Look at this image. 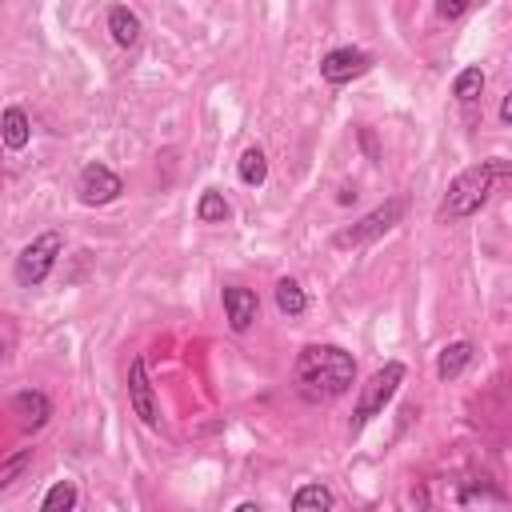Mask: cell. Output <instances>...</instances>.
I'll list each match as a JSON object with an SVG mask.
<instances>
[{"label":"cell","instance_id":"obj_1","mask_svg":"<svg viewBox=\"0 0 512 512\" xmlns=\"http://www.w3.org/2000/svg\"><path fill=\"white\" fill-rule=\"evenodd\" d=\"M356 384V356L340 344H304L292 360V388L308 404L348 396Z\"/></svg>","mask_w":512,"mask_h":512},{"label":"cell","instance_id":"obj_2","mask_svg":"<svg viewBox=\"0 0 512 512\" xmlns=\"http://www.w3.org/2000/svg\"><path fill=\"white\" fill-rule=\"evenodd\" d=\"M508 176H512V160H504V156H488V160L468 164L464 172H456L448 180V188L436 204V224H460V220L476 216L492 200L496 184Z\"/></svg>","mask_w":512,"mask_h":512},{"label":"cell","instance_id":"obj_3","mask_svg":"<svg viewBox=\"0 0 512 512\" xmlns=\"http://www.w3.org/2000/svg\"><path fill=\"white\" fill-rule=\"evenodd\" d=\"M404 376H408V368H404L400 360H388L384 368H376V372L368 376V384H360V396H356V408H352V424H348L352 436H360V432L392 404V396L400 392Z\"/></svg>","mask_w":512,"mask_h":512},{"label":"cell","instance_id":"obj_4","mask_svg":"<svg viewBox=\"0 0 512 512\" xmlns=\"http://www.w3.org/2000/svg\"><path fill=\"white\" fill-rule=\"evenodd\" d=\"M60 256H64V232H60V228L36 232V236L20 248L16 264H12L16 284H20V288H40V284L52 276V268L60 264Z\"/></svg>","mask_w":512,"mask_h":512},{"label":"cell","instance_id":"obj_5","mask_svg":"<svg viewBox=\"0 0 512 512\" xmlns=\"http://www.w3.org/2000/svg\"><path fill=\"white\" fill-rule=\"evenodd\" d=\"M404 196H388L384 204H376L372 212H364L360 220H352V224H344V228H336L332 232V248H364V244H372V240H380L384 232H392L396 224H400V216H404Z\"/></svg>","mask_w":512,"mask_h":512},{"label":"cell","instance_id":"obj_6","mask_svg":"<svg viewBox=\"0 0 512 512\" xmlns=\"http://www.w3.org/2000/svg\"><path fill=\"white\" fill-rule=\"evenodd\" d=\"M120 192H124L120 172H112V168L100 164V160H88V164L80 168V176H76V196H80V204H88V208H104V204L120 200Z\"/></svg>","mask_w":512,"mask_h":512},{"label":"cell","instance_id":"obj_7","mask_svg":"<svg viewBox=\"0 0 512 512\" xmlns=\"http://www.w3.org/2000/svg\"><path fill=\"white\" fill-rule=\"evenodd\" d=\"M372 68V52L364 48H352V44H340V48H328L320 56V80L340 88V84H352L356 76H364Z\"/></svg>","mask_w":512,"mask_h":512},{"label":"cell","instance_id":"obj_8","mask_svg":"<svg viewBox=\"0 0 512 512\" xmlns=\"http://www.w3.org/2000/svg\"><path fill=\"white\" fill-rule=\"evenodd\" d=\"M128 404L144 428H160V400H156V388L148 380L144 356H132V364H128Z\"/></svg>","mask_w":512,"mask_h":512},{"label":"cell","instance_id":"obj_9","mask_svg":"<svg viewBox=\"0 0 512 512\" xmlns=\"http://www.w3.org/2000/svg\"><path fill=\"white\" fill-rule=\"evenodd\" d=\"M220 304H224V320L236 336H248L260 320V296L244 284H224L220 288Z\"/></svg>","mask_w":512,"mask_h":512},{"label":"cell","instance_id":"obj_10","mask_svg":"<svg viewBox=\"0 0 512 512\" xmlns=\"http://www.w3.org/2000/svg\"><path fill=\"white\" fill-rule=\"evenodd\" d=\"M8 412L16 416V424H20L24 432H36V428H44V424L52 420V396L40 392V388H20V392L8 400Z\"/></svg>","mask_w":512,"mask_h":512},{"label":"cell","instance_id":"obj_11","mask_svg":"<svg viewBox=\"0 0 512 512\" xmlns=\"http://www.w3.org/2000/svg\"><path fill=\"white\" fill-rule=\"evenodd\" d=\"M0 144H4L8 152H24V148L32 144V120H28L24 108L8 104V108L0 112Z\"/></svg>","mask_w":512,"mask_h":512},{"label":"cell","instance_id":"obj_12","mask_svg":"<svg viewBox=\"0 0 512 512\" xmlns=\"http://www.w3.org/2000/svg\"><path fill=\"white\" fill-rule=\"evenodd\" d=\"M472 356H476V344L472 340H452V344H444L440 352H436V380H456V376H464V368L472 364Z\"/></svg>","mask_w":512,"mask_h":512},{"label":"cell","instance_id":"obj_13","mask_svg":"<svg viewBox=\"0 0 512 512\" xmlns=\"http://www.w3.org/2000/svg\"><path fill=\"white\" fill-rule=\"evenodd\" d=\"M140 32H144V24L128 4H112L108 8V36H112L116 48H132L140 40Z\"/></svg>","mask_w":512,"mask_h":512},{"label":"cell","instance_id":"obj_14","mask_svg":"<svg viewBox=\"0 0 512 512\" xmlns=\"http://www.w3.org/2000/svg\"><path fill=\"white\" fill-rule=\"evenodd\" d=\"M272 296H276L280 316H288V320H296V316H304V312H308V292H304V288H300V280H292V276H280V280H276V288H272Z\"/></svg>","mask_w":512,"mask_h":512},{"label":"cell","instance_id":"obj_15","mask_svg":"<svg viewBox=\"0 0 512 512\" xmlns=\"http://www.w3.org/2000/svg\"><path fill=\"white\" fill-rule=\"evenodd\" d=\"M484 84H488L484 68H480V64H464V68L456 72V80H452V96H456V104H476V100L484 96Z\"/></svg>","mask_w":512,"mask_h":512},{"label":"cell","instance_id":"obj_16","mask_svg":"<svg viewBox=\"0 0 512 512\" xmlns=\"http://www.w3.org/2000/svg\"><path fill=\"white\" fill-rule=\"evenodd\" d=\"M236 176H240V184H248V188H260V184L268 180V156H264L260 144H248V148L240 152V160H236Z\"/></svg>","mask_w":512,"mask_h":512},{"label":"cell","instance_id":"obj_17","mask_svg":"<svg viewBox=\"0 0 512 512\" xmlns=\"http://www.w3.org/2000/svg\"><path fill=\"white\" fill-rule=\"evenodd\" d=\"M336 508V492L328 484H300L292 492V512H328Z\"/></svg>","mask_w":512,"mask_h":512},{"label":"cell","instance_id":"obj_18","mask_svg":"<svg viewBox=\"0 0 512 512\" xmlns=\"http://www.w3.org/2000/svg\"><path fill=\"white\" fill-rule=\"evenodd\" d=\"M228 216H232L228 196H224L220 188H204L200 200H196V220H200V224H224Z\"/></svg>","mask_w":512,"mask_h":512},{"label":"cell","instance_id":"obj_19","mask_svg":"<svg viewBox=\"0 0 512 512\" xmlns=\"http://www.w3.org/2000/svg\"><path fill=\"white\" fill-rule=\"evenodd\" d=\"M76 500H80V492H76V480H56V484L44 492V500H40V512H72V508H76Z\"/></svg>","mask_w":512,"mask_h":512},{"label":"cell","instance_id":"obj_20","mask_svg":"<svg viewBox=\"0 0 512 512\" xmlns=\"http://www.w3.org/2000/svg\"><path fill=\"white\" fill-rule=\"evenodd\" d=\"M28 468H32V448H16L12 456H4V460H0V492L12 488Z\"/></svg>","mask_w":512,"mask_h":512},{"label":"cell","instance_id":"obj_21","mask_svg":"<svg viewBox=\"0 0 512 512\" xmlns=\"http://www.w3.org/2000/svg\"><path fill=\"white\" fill-rule=\"evenodd\" d=\"M468 4H472V0H436V16H440V20H460V16L468 12Z\"/></svg>","mask_w":512,"mask_h":512},{"label":"cell","instance_id":"obj_22","mask_svg":"<svg viewBox=\"0 0 512 512\" xmlns=\"http://www.w3.org/2000/svg\"><path fill=\"white\" fill-rule=\"evenodd\" d=\"M356 140H360V148H364V156L372 160V164H380V144H376V136H372V128H356Z\"/></svg>","mask_w":512,"mask_h":512},{"label":"cell","instance_id":"obj_23","mask_svg":"<svg viewBox=\"0 0 512 512\" xmlns=\"http://www.w3.org/2000/svg\"><path fill=\"white\" fill-rule=\"evenodd\" d=\"M484 496H488V500H504V492H500V488L472 484V488H464V492H460V504H472V500H484Z\"/></svg>","mask_w":512,"mask_h":512},{"label":"cell","instance_id":"obj_24","mask_svg":"<svg viewBox=\"0 0 512 512\" xmlns=\"http://www.w3.org/2000/svg\"><path fill=\"white\" fill-rule=\"evenodd\" d=\"M500 124H512V92L500 100Z\"/></svg>","mask_w":512,"mask_h":512},{"label":"cell","instance_id":"obj_25","mask_svg":"<svg viewBox=\"0 0 512 512\" xmlns=\"http://www.w3.org/2000/svg\"><path fill=\"white\" fill-rule=\"evenodd\" d=\"M352 200H356V188H352V184H344V188L336 192V204H352Z\"/></svg>","mask_w":512,"mask_h":512},{"label":"cell","instance_id":"obj_26","mask_svg":"<svg viewBox=\"0 0 512 512\" xmlns=\"http://www.w3.org/2000/svg\"><path fill=\"white\" fill-rule=\"evenodd\" d=\"M236 512H260V504H252V500H240V504H236Z\"/></svg>","mask_w":512,"mask_h":512},{"label":"cell","instance_id":"obj_27","mask_svg":"<svg viewBox=\"0 0 512 512\" xmlns=\"http://www.w3.org/2000/svg\"><path fill=\"white\" fill-rule=\"evenodd\" d=\"M4 356H8V340L0 336V360H4Z\"/></svg>","mask_w":512,"mask_h":512}]
</instances>
